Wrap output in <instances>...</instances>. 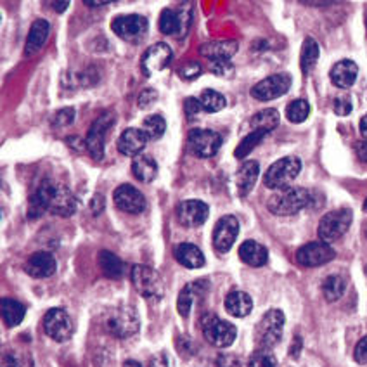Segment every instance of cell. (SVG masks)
I'll return each instance as SVG.
<instances>
[{"label":"cell","instance_id":"1","mask_svg":"<svg viewBox=\"0 0 367 367\" xmlns=\"http://www.w3.org/2000/svg\"><path fill=\"white\" fill-rule=\"evenodd\" d=\"M312 203V192L304 188H286L274 192L268 199V212L277 217L297 215Z\"/></svg>","mask_w":367,"mask_h":367},{"label":"cell","instance_id":"2","mask_svg":"<svg viewBox=\"0 0 367 367\" xmlns=\"http://www.w3.org/2000/svg\"><path fill=\"white\" fill-rule=\"evenodd\" d=\"M301 172V159L298 156H284L277 159L274 165L265 173V188L281 191V189L290 188L291 182L300 175Z\"/></svg>","mask_w":367,"mask_h":367},{"label":"cell","instance_id":"3","mask_svg":"<svg viewBox=\"0 0 367 367\" xmlns=\"http://www.w3.org/2000/svg\"><path fill=\"white\" fill-rule=\"evenodd\" d=\"M284 314L277 308L274 310H268L264 317L260 319V322L257 324L255 329V339H257L258 348L265 350L272 348L283 338V329H284Z\"/></svg>","mask_w":367,"mask_h":367},{"label":"cell","instance_id":"4","mask_svg":"<svg viewBox=\"0 0 367 367\" xmlns=\"http://www.w3.org/2000/svg\"><path fill=\"white\" fill-rule=\"evenodd\" d=\"M132 284L148 300H161L165 295V284H163L161 275L155 268L148 265H134L130 272Z\"/></svg>","mask_w":367,"mask_h":367},{"label":"cell","instance_id":"5","mask_svg":"<svg viewBox=\"0 0 367 367\" xmlns=\"http://www.w3.org/2000/svg\"><path fill=\"white\" fill-rule=\"evenodd\" d=\"M201 329L206 341L210 345L217 346V348H227V346L232 345L237 336L236 326L227 321H222L215 314L203 315Z\"/></svg>","mask_w":367,"mask_h":367},{"label":"cell","instance_id":"6","mask_svg":"<svg viewBox=\"0 0 367 367\" xmlns=\"http://www.w3.org/2000/svg\"><path fill=\"white\" fill-rule=\"evenodd\" d=\"M352 219L353 213L352 210L348 208H339V210H333V212L326 213L321 219V224H319V237H321L322 243H335L338 241L346 230L352 226Z\"/></svg>","mask_w":367,"mask_h":367},{"label":"cell","instance_id":"7","mask_svg":"<svg viewBox=\"0 0 367 367\" xmlns=\"http://www.w3.org/2000/svg\"><path fill=\"white\" fill-rule=\"evenodd\" d=\"M115 121H117L115 113L108 111V113H103L92 123L90 130H88L87 137H85V146H87L88 155H90V158L94 159V161H101V159L104 158L106 132L115 127Z\"/></svg>","mask_w":367,"mask_h":367},{"label":"cell","instance_id":"8","mask_svg":"<svg viewBox=\"0 0 367 367\" xmlns=\"http://www.w3.org/2000/svg\"><path fill=\"white\" fill-rule=\"evenodd\" d=\"M108 329L113 336L117 338L125 339L134 336L135 333L141 328V319H139L137 312L134 307H128V305H121V307L115 308L110 314L106 321Z\"/></svg>","mask_w":367,"mask_h":367},{"label":"cell","instance_id":"9","mask_svg":"<svg viewBox=\"0 0 367 367\" xmlns=\"http://www.w3.org/2000/svg\"><path fill=\"white\" fill-rule=\"evenodd\" d=\"M188 144L198 158H212L222 146V135L210 128H192L188 134Z\"/></svg>","mask_w":367,"mask_h":367},{"label":"cell","instance_id":"10","mask_svg":"<svg viewBox=\"0 0 367 367\" xmlns=\"http://www.w3.org/2000/svg\"><path fill=\"white\" fill-rule=\"evenodd\" d=\"M291 87V77L288 73H275L267 77L265 80L258 81L251 88V96L257 101H272L284 96Z\"/></svg>","mask_w":367,"mask_h":367},{"label":"cell","instance_id":"11","mask_svg":"<svg viewBox=\"0 0 367 367\" xmlns=\"http://www.w3.org/2000/svg\"><path fill=\"white\" fill-rule=\"evenodd\" d=\"M43 331L54 341L64 343L73 335V322L63 308H50L43 317Z\"/></svg>","mask_w":367,"mask_h":367},{"label":"cell","instance_id":"12","mask_svg":"<svg viewBox=\"0 0 367 367\" xmlns=\"http://www.w3.org/2000/svg\"><path fill=\"white\" fill-rule=\"evenodd\" d=\"M111 28L120 39L127 40V42H139L148 33L149 23L144 16L127 14L115 18L113 23H111Z\"/></svg>","mask_w":367,"mask_h":367},{"label":"cell","instance_id":"13","mask_svg":"<svg viewBox=\"0 0 367 367\" xmlns=\"http://www.w3.org/2000/svg\"><path fill=\"white\" fill-rule=\"evenodd\" d=\"M335 257L336 251L322 241L305 244L297 251V261L304 267H321V265L329 264Z\"/></svg>","mask_w":367,"mask_h":367},{"label":"cell","instance_id":"14","mask_svg":"<svg viewBox=\"0 0 367 367\" xmlns=\"http://www.w3.org/2000/svg\"><path fill=\"white\" fill-rule=\"evenodd\" d=\"M191 11L165 9L159 16V32L168 37H184L191 26Z\"/></svg>","mask_w":367,"mask_h":367},{"label":"cell","instance_id":"15","mask_svg":"<svg viewBox=\"0 0 367 367\" xmlns=\"http://www.w3.org/2000/svg\"><path fill=\"white\" fill-rule=\"evenodd\" d=\"M239 234V222L236 217L226 215L217 222L213 229V246L219 253H227L234 246Z\"/></svg>","mask_w":367,"mask_h":367},{"label":"cell","instance_id":"16","mask_svg":"<svg viewBox=\"0 0 367 367\" xmlns=\"http://www.w3.org/2000/svg\"><path fill=\"white\" fill-rule=\"evenodd\" d=\"M115 205L125 213H130V215H139L146 210L148 201H146L144 195H142L139 189H135L130 184H123L120 188L115 191L113 195Z\"/></svg>","mask_w":367,"mask_h":367},{"label":"cell","instance_id":"17","mask_svg":"<svg viewBox=\"0 0 367 367\" xmlns=\"http://www.w3.org/2000/svg\"><path fill=\"white\" fill-rule=\"evenodd\" d=\"M170 61H172V49L168 47V43H155V46L149 47L144 52V56H142V73H144L146 77H151V75L165 70L170 64Z\"/></svg>","mask_w":367,"mask_h":367},{"label":"cell","instance_id":"18","mask_svg":"<svg viewBox=\"0 0 367 367\" xmlns=\"http://www.w3.org/2000/svg\"><path fill=\"white\" fill-rule=\"evenodd\" d=\"M210 208L199 199H188L177 206V219L184 227H199L208 220Z\"/></svg>","mask_w":367,"mask_h":367},{"label":"cell","instance_id":"19","mask_svg":"<svg viewBox=\"0 0 367 367\" xmlns=\"http://www.w3.org/2000/svg\"><path fill=\"white\" fill-rule=\"evenodd\" d=\"M77 208V196H75L66 186H63V184H54V191L49 203V212L57 217H71L75 215Z\"/></svg>","mask_w":367,"mask_h":367},{"label":"cell","instance_id":"20","mask_svg":"<svg viewBox=\"0 0 367 367\" xmlns=\"http://www.w3.org/2000/svg\"><path fill=\"white\" fill-rule=\"evenodd\" d=\"M56 268H57L56 258H54L50 253H47V251L33 253L25 264L26 274L35 277V279H47V277H50V275L56 272Z\"/></svg>","mask_w":367,"mask_h":367},{"label":"cell","instance_id":"21","mask_svg":"<svg viewBox=\"0 0 367 367\" xmlns=\"http://www.w3.org/2000/svg\"><path fill=\"white\" fill-rule=\"evenodd\" d=\"M146 144H148V135L141 128H127L121 132L120 139H118V151L125 156H141L144 151Z\"/></svg>","mask_w":367,"mask_h":367},{"label":"cell","instance_id":"22","mask_svg":"<svg viewBox=\"0 0 367 367\" xmlns=\"http://www.w3.org/2000/svg\"><path fill=\"white\" fill-rule=\"evenodd\" d=\"M52 180H43L39 188L35 189L32 196H30V205H28V219H39L40 215H43L46 212H49V203L50 196L54 191Z\"/></svg>","mask_w":367,"mask_h":367},{"label":"cell","instance_id":"23","mask_svg":"<svg viewBox=\"0 0 367 367\" xmlns=\"http://www.w3.org/2000/svg\"><path fill=\"white\" fill-rule=\"evenodd\" d=\"M239 50V43L236 40H215V42H208L201 46L199 52L205 57H208L212 63H219V61H230V57Z\"/></svg>","mask_w":367,"mask_h":367},{"label":"cell","instance_id":"24","mask_svg":"<svg viewBox=\"0 0 367 367\" xmlns=\"http://www.w3.org/2000/svg\"><path fill=\"white\" fill-rule=\"evenodd\" d=\"M357 75H359V66H357L353 61L343 59L338 61L335 66L331 68V81L339 88H350L357 80Z\"/></svg>","mask_w":367,"mask_h":367},{"label":"cell","instance_id":"25","mask_svg":"<svg viewBox=\"0 0 367 367\" xmlns=\"http://www.w3.org/2000/svg\"><path fill=\"white\" fill-rule=\"evenodd\" d=\"M50 25L46 19H37L33 23L32 30L28 33V39L25 43V56H35L43 46H46L47 39H49Z\"/></svg>","mask_w":367,"mask_h":367},{"label":"cell","instance_id":"26","mask_svg":"<svg viewBox=\"0 0 367 367\" xmlns=\"http://www.w3.org/2000/svg\"><path fill=\"white\" fill-rule=\"evenodd\" d=\"M239 258L250 267H264L268 260V251L257 241H244L239 246Z\"/></svg>","mask_w":367,"mask_h":367},{"label":"cell","instance_id":"27","mask_svg":"<svg viewBox=\"0 0 367 367\" xmlns=\"http://www.w3.org/2000/svg\"><path fill=\"white\" fill-rule=\"evenodd\" d=\"M258 173H260V166L257 161H244L239 166L236 173V188L239 196H248V192H251V189L257 184Z\"/></svg>","mask_w":367,"mask_h":367},{"label":"cell","instance_id":"28","mask_svg":"<svg viewBox=\"0 0 367 367\" xmlns=\"http://www.w3.org/2000/svg\"><path fill=\"white\" fill-rule=\"evenodd\" d=\"M173 255H175L177 261H179L180 265L188 268H201L203 265H205V255H203V251L199 250L196 244H179V246L175 248V251H173Z\"/></svg>","mask_w":367,"mask_h":367},{"label":"cell","instance_id":"29","mask_svg":"<svg viewBox=\"0 0 367 367\" xmlns=\"http://www.w3.org/2000/svg\"><path fill=\"white\" fill-rule=\"evenodd\" d=\"M226 308L234 317H246L253 310V300L244 291H232L226 298Z\"/></svg>","mask_w":367,"mask_h":367},{"label":"cell","instance_id":"30","mask_svg":"<svg viewBox=\"0 0 367 367\" xmlns=\"http://www.w3.org/2000/svg\"><path fill=\"white\" fill-rule=\"evenodd\" d=\"M203 291H205V283H203V281L189 283L188 286L180 291L179 300H177V310H179V314L182 315V317H188L192 308V304L198 300V297Z\"/></svg>","mask_w":367,"mask_h":367},{"label":"cell","instance_id":"31","mask_svg":"<svg viewBox=\"0 0 367 367\" xmlns=\"http://www.w3.org/2000/svg\"><path fill=\"white\" fill-rule=\"evenodd\" d=\"M132 173H134L141 182L149 184L156 179V175H158V165H156V161L151 158V156L141 155L134 159V163H132Z\"/></svg>","mask_w":367,"mask_h":367},{"label":"cell","instance_id":"32","mask_svg":"<svg viewBox=\"0 0 367 367\" xmlns=\"http://www.w3.org/2000/svg\"><path fill=\"white\" fill-rule=\"evenodd\" d=\"M99 265H101L103 274L106 275V277H110V279H120L121 275L125 274L123 261H121L117 255L111 253V251H106V250L101 251Z\"/></svg>","mask_w":367,"mask_h":367},{"label":"cell","instance_id":"33","mask_svg":"<svg viewBox=\"0 0 367 367\" xmlns=\"http://www.w3.org/2000/svg\"><path fill=\"white\" fill-rule=\"evenodd\" d=\"M26 314L25 305L19 304V301L12 300V298H4L2 300V317L8 328H16L23 322Z\"/></svg>","mask_w":367,"mask_h":367},{"label":"cell","instance_id":"34","mask_svg":"<svg viewBox=\"0 0 367 367\" xmlns=\"http://www.w3.org/2000/svg\"><path fill=\"white\" fill-rule=\"evenodd\" d=\"M319 54H321V50H319V43L315 42L312 37H307L304 46H301V54H300V68L305 75H308L312 70H314L315 64H317L319 61Z\"/></svg>","mask_w":367,"mask_h":367},{"label":"cell","instance_id":"35","mask_svg":"<svg viewBox=\"0 0 367 367\" xmlns=\"http://www.w3.org/2000/svg\"><path fill=\"white\" fill-rule=\"evenodd\" d=\"M345 290H346L345 277H341V275L338 274L328 275L324 279V283H322V295H324V298L328 301H338L339 298L345 295Z\"/></svg>","mask_w":367,"mask_h":367},{"label":"cell","instance_id":"36","mask_svg":"<svg viewBox=\"0 0 367 367\" xmlns=\"http://www.w3.org/2000/svg\"><path fill=\"white\" fill-rule=\"evenodd\" d=\"M279 121H281L279 111L272 110L270 108V110H264L260 111V113L255 115V117L250 120V123L253 130H264L268 134V132H272L277 125H279Z\"/></svg>","mask_w":367,"mask_h":367},{"label":"cell","instance_id":"37","mask_svg":"<svg viewBox=\"0 0 367 367\" xmlns=\"http://www.w3.org/2000/svg\"><path fill=\"white\" fill-rule=\"evenodd\" d=\"M199 103H201L203 111H206V113H219V111H222L226 108L227 101L220 92L212 90V88H205L201 92V96H199Z\"/></svg>","mask_w":367,"mask_h":367},{"label":"cell","instance_id":"38","mask_svg":"<svg viewBox=\"0 0 367 367\" xmlns=\"http://www.w3.org/2000/svg\"><path fill=\"white\" fill-rule=\"evenodd\" d=\"M265 135H267V132H264V130H253L251 134H248L246 137L241 141V144L236 148V151H234V156H236V158H239V159H244L251 151H253L255 148H257L258 144H260L261 141H264Z\"/></svg>","mask_w":367,"mask_h":367},{"label":"cell","instance_id":"39","mask_svg":"<svg viewBox=\"0 0 367 367\" xmlns=\"http://www.w3.org/2000/svg\"><path fill=\"white\" fill-rule=\"evenodd\" d=\"M308 115H310V104L305 99H295L293 103L288 104L286 117L291 123H301L307 120Z\"/></svg>","mask_w":367,"mask_h":367},{"label":"cell","instance_id":"40","mask_svg":"<svg viewBox=\"0 0 367 367\" xmlns=\"http://www.w3.org/2000/svg\"><path fill=\"white\" fill-rule=\"evenodd\" d=\"M142 130L148 135V139H159L166 130V121L161 115H151L142 121Z\"/></svg>","mask_w":367,"mask_h":367},{"label":"cell","instance_id":"41","mask_svg":"<svg viewBox=\"0 0 367 367\" xmlns=\"http://www.w3.org/2000/svg\"><path fill=\"white\" fill-rule=\"evenodd\" d=\"M201 73H203L201 64L196 63V61H189V63H186L184 66H180V70H179V77L188 81L196 80V78H198Z\"/></svg>","mask_w":367,"mask_h":367},{"label":"cell","instance_id":"42","mask_svg":"<svg viewBox=\"0 0 367 367\" xmlns=\"http://www.w3.org/2000/svg\"><path fill=\"white\" fill-rule=\"evenodd\" d=\"M75 120V110L73 108H64V110L57 111V115L54 117L52 123L56 125V127H66V125L73 123Z\"/></svg>","mask_w":367,"mask_h":367},{"label":"cell","instance_id":"43","mask_svg":"<svg viewBox=\"0 0 367 367\" xmlns=\"http://www.w3.org/2000/svg\"><path fill=\"white\" fill-rule=\"evenodd\" d=\"M248 367H275V362H274V359L268 355V353L257 352L250 359V364H248Z\"/></svg>","mask_w":367,"mask_h":367},{"label":"cell","instance_id":"44","mask_svg":"<svg viewBox=\"0 0 367 367\" xmlns=\"http://www.w3.org/2000/svg\"><path fill=\"white\" fill-rule=\"evenodd\" d=\"M353 106H352V101H350V97L346 96H339L335 99V113L338 115V117H346V115L352 113Z\"/></svg>","mask_w":367,"mask_h":367},{"label":"cell","instance_id":"45","mask_svg":"<svg viewBox=\"0 0 367 367\" xmlns=\"http://www.w3.org/2000/svg\"><path fill=\"white\" fill-rule=\"evenodd\" d=\"M156 99H158V92L152 90V88H144V90L139 94L137 104L141 108H149L156 103Z\"/></svg>","mask_w":367,"mask_h":367},{"label":"cell","instance_id":"46","mask_svg":"<svg viewBox=\"0 0 367 367\" xmlns=\"http://www.w3.org/2000/svg\"><path fill=\"white\" fill-rule=\"evenodd\" d=\"M212 71L219 77L229 78L234 75V68L229 61H219V63H212Z\"/></svg>","mask_w":367,"mask_h":367},{"label":"cell","instance_id":"47","mask_svg":"<svg viewBox=\"0 0 367 367\" xmlns=\"http://www.w3.org/2000/svg\"><path fill=\"white\" fill-rule=\"evenodd\" d=\"M353 359L357 364H367V336H364L355 346V352H353Z\"/></svg>","mask_w":367,"mask_h":367},{"label":"cell","instance_id":"48","mask_svg":"<svg viewBox=\"0 0 367 367\" xmlns=\"http://www.w3.org/2000/svg\"><path fill=\"white\" fill-rule=\"evenodd\" d=\"M201 111H203V106H201V103H199V99H196V97H191V99L186 101V113H188L189 118L198 117Z\"/></svg>","mask_w":367,"mask_h":367},{"label":"cell","instance_id":"49","mask_svg":"<svg viewBox=\"0 0 367 367\" xmlns=\"http://www.w3.org/2000/svg\"><path fill=\"white\" fill-rule=\"evenodd\" d=\"M149 367H170V357L166 353H158L151 359L149 362Z\"/></svg>","mask_w":367,"mask_h":367},{"label":"cell","instance_id":"50","mask_svg":"<svg viewBox=\"0 0 367 367\" xmlns=\"http://www.w3.org/2000/svg\"><path fill=\"white\" fill-rule=\"evenodd\" d=\"M217 364H219V367H239V360L234 355H220Z\"/></svg>","mask_w":367,"mask_h":367},{"label":"cell","instance_id":"51","mask_svg":"<svg viewBox=\"0 0 367 367\" xmlns=\"http://www.w3.org/2000/svg\"><path fill=\"white\" fill-rule=\"evenodd\" d=\"M355 155L360 161L367 163V141L355 142Z\"/></svg>","mask_w":367,"mask_h":367},{"label":"cell","instance_id":"52","mask_svg":"<svg viewBox=\"0 0 367 367\" xmlns=\"http://www.w3.org/2000/svg\"><path fill=\"white\" fill-rule=\"evenodd\" d=\"M2 367H18V360L12 355H6L2 360Z\"/></svg>","mask_w":367,"mask_h":367},{"label":"cell","instance_id":"53","mask_svg":"<svg viewBox=\"0 0 367 367\" xmlns=\"http://www.w3.org/2000/svg\"><path fill=\"white\" fill-rule=\"evenodd\" d=\"M359 128H360V135H362V137L367 141V115H366V117L360 118Z\"/></svg>","mask_w":367,"mask_h":367},{"label":"cell","instance_id":"54","mask_svg":"<svg viewBox=\"0 0 367 367\" xmlns=\"http://www.w3.org/2000/svg\"><path fill=\"white\" fill-rule=\"evenodd\" d=\"M50 6H52L57 12H64L68 8H70V2H52Z\"/></svg>","mask_w":367,"mask_h":367},{"label":"cell","instance_id":"55","mask_svg":"<svg viewBox=\"0 0 367 367\" xmlns=\"http://www.w3.org/2000/svg\"><path fill=\"white\" fill-rule=\"evenodd\" d=\"M300 350H301V339L295 338V346H291V357H298Z\"/></svg>","mask_w":367,"mask_h":367},{"label":"cell","instance_id":"56","mask_svg":"<svg viewBox=\"0 0 367 367\" xmlns=\"http://www.w3.org/2000/svg\"><path fill=\"white\" fill-rule=\"evenodd\" d=\"M85 4L88 8H104V6H108V2H85Z\"/></svg>","mask_w":367,"mask_h":367},{"label":"cell","instance_id":"57","mask_svg":"<svg viewBox=\"0 0 367 367\" xmlns=\"http://www.w3.org/2000/svg\"><path fill=\"white\" fill-rule=\"evenodd\" d=\"M123 367H142V366L137 362V360H127V362L123 364Z\"/></svg>","mask_w":367,"mask_h":367},{"label":"cell","instance_id":"58","mask_svg":"<svg viewBox=\"0 0 367 367\" xmlns=\"http://www.w3.org/2000/svg\"><path fill=\"white\" fill-rule=\"evenodd\" d=\"M364 210H366V212H367V198H366V201H364Z\"/></svg>","mask_w":367,"mask_h":367},{"label":"cell","instance_id":"59","mask_svg":"<svg viewBox=\"0 0 367 367\" xmlns=\"http://www.w3.org/2000/svg\"><path fill=\"white\" fill-rule=\"evenodd\" d=\"M366 25H367V21H366Z\"/></svg>","mask_w":367,"mask_h":367}]
</instances>
